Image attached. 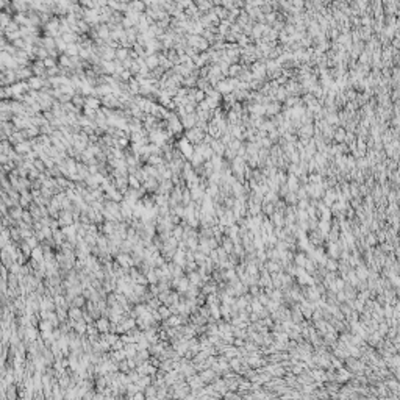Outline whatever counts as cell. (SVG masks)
<instances>
[{
  "label": "cell",
  "instance_id": "2",
  "mask_svg": "<svg viewBox=\"0 0 400 400\" xmlns=\"http://www.w3.org/2000/svg\"><path fill=\"white\" fill-rule=\"evenodd\" d=\"M145 64H147V67H148L150 70H155V69H158V66H160V60H158L156 55H150V56L145 58Z\"/></svg>",
  "mask_w": 400,
  "mask_h": 400
},
{
  "label": "cell",
  "instance_id": "17",
  "mask_svg": "<svg viewBox=\"0 0 400 400\" xmlns=\"http://www.w3.org/2000/svg\"><path fill=\"white\" fill-rule=\"evenodd\" d=\"M70 316H72V317H80V311H78V310H72V311H70Z\"/></svg>",
  "mask_w": 400,
  "mask_h": 400
},
{
  "label": "cell",
  "instance_id": "10",
  "mask_svg": "<svg viewBox=\"0 0 400 400\" xmlns=\"http://www.w3.org/2000/svg\"><path fill=\"white\" fill-rule=\"evenodd\" d=\"M128 183L133 186V189H138V188L141 186V180L136 177V175H130V177H128Z\"/></svg>",
  "mask_w": 400,
  "mask_h": 400
},
{
  "label": "cell",
  "instance_id": "1",
  "mask_svg": "<svg viewBox=\"0 0 400 400\" xmlns=\"http://www.w3.org/2000/svg\"><path fill=\"white\" fill-rule=\"evenodd\" d=\"M178 148H180V152H181L183 156H186V158H192V155H194V147H192V144L188 141V138L180 139V142H178Z\"/></svg>",
  "mask_w": 400,
  "mask_h": 400
},
{
  "label": "cell",
  "instance_id": "16",
  "mask_svg": "<svg viewBox=\"0 0 400 400\" xmlns=\"http://www.w3.org/2000/svg\"><path fill=\"white\" fill-rule=\"evenodd\" d=\"M98 328H100V330H106V328H108L106 320H98Z\"/></svg>",
  "mask_w": 400,
  "mask_h": 400
},
{
  "label": "cell",
  "instance_id": "5",
  "mask_svg": "<svg viewBox=\"0 0 400 400\" xmlns=\"http://www.w3.org/2000/svg\"><path fill=\"white\" fill-rule=\"evenodd\" d=\"M103 105H106V106H117L119 105V100H117V97L116 95H113V94H110V95H105V98H103Z\"/></svg>",
  "mask_w": 400,
  "mask_h": 400
},
{
  "label": "cell",
  "instance_id": "13",
  "mask_svg": "<svg viewBox=\"0 0 400 400\" xmlns=\"http://www.w3.org/2000/svg\"><path fill=\"white\" fill-rule=\"evenodd\" d=\"M44 66H45V67H48V69L56 67V64H55V58H52V56H47V58L44 60Z\"/></svg>",
  "mask_w": 400,
  "mask_h": 400
},
{
  "label": "cell",
  "instance_id": "8",
  "mask_svg": "<svg viewBox=\"0 0 400 400\" xmlns=\"http://www.w3.org/2000/svg\"><path fill=\"white\" fill-rule=\"evenodd\" d=\"M85 106H86V108H91V110H95V108L100 106V100H97V98H94V97H89V98H86Z\"/></svg>",
  "mask_w": 400,
  "mask_h": 400
},
{
  "label": "cell",
  "instance_id": "19",
  "mask_svg": "<svg viewBox=\"0 0 400 400\" xmlns=\"http://www.w3.org/2000/svg\"><path fill=\"white\" fill-rule=\"evenodd\" d=\"M22 217H23L25 220H30V214H28L27 211H25V213H22Z\"/></svg>",
  "mask_w": 400,
  "mask_h": 400
},
{
  "label": "cell",
  "instance_id": "14",
  "mask_svg": "<svg viewBox=\"0 0 400 400\" xmlns=\"http://www.w3.org/2000/svg\"><path fill=\"white\" fill-rule=\"evenodd\" d=\"M38 131H39V130H38L36 127H31V128H28L27 131H25V135H27V136H36Z\"/></svg>",
  "mask_w": 400,
  "mask_h": 400
},
{
  "label": "cell",
  "instance_id": "4",
  "mask_svg": "<svg viewBox=\"0 0 400 400\" xmlns=\"http://www.w3.org/2000/svg\"><path fill=\"white\" fill-rule=\"evenodd\" d=\"M31 69L30 67H19L17 70H16V75L19 78H31Z\"/></svg>",
  "mask_w": 400,
  "mask_h": 400
},
{
  "label": "cell",
  "instance_id": "11",
  "mask_svg": "<svg viewBox=\"0 0 400 400\" xmlns=\"http://www.w3.org/2000/svg\"><path fill=\"white\" fill-rule=\"evenodd\" d=\"M60 220H61V223L64 225V223H70L72 222V216L67 213V211H63L61 213V217H60Z\"/></svg>",
  "mask_w": 400,
  "mask_h": 400
},
{
  "label": "cell",
  "instance_id": "3",
  "mask_svg": "<svg viewBox=\"0 0 400 400\" xmlns=\"http://www.w3.org/2000/svg\"><path fill=\"white\" fill-rule=\"evenodd\" d=\"M31 70H33L35 75H41V77H42V75H45V66H44V61L38 60V61L33 64Z\"/></svg>",
  "mask_w": 400,
  "mask_h": 400
},
{
  "label": "cell",
  "instance_id": "9",
  "mask_svg": "<svg viewBox=\"0 0 400 400\" xmlns=\"http://www.w3.org/2000/svg\"><path fill=\"white\" fill-rule=\"evenodd\" d=\"M128 50L127 48H123V47H120V48H117L116 50V56L120 60V61H125V60H128Z\"/></svg>",
  "mask_w": 400,
  "mask_h": 400
},
{
  "label": "cell",
  "instance_id": "12",
  "mask_svg": "<svg viewBox=\"0 0 400 400\" xmlns=\"http://www.w3.org/2000/svg\"><path fill=\"white\" fill-rule=\"evenodd\" d=\"M202 160H203V155H202V153L194 152V155H192V164H194V166H198L200 163H202Z\"/></svg>",
  "mask_w": 400,
  "mask_h": 400
},
{
  "label": "cell",
  "instance_id": "7",
  "mask_svg": "<svg viewBox=\"0 0 400 400\" xmlns=\"http://www.w3.org/2000/svg\"><path fill=\"white\" fill-rule=\"evenodd\" d=\"M28 86L33 88V89H39V88L44 86V81H42L39 77H31V78L28 80Z\"/></svg>",
  "mask_w": 400,
  "mask_h": 400
},
{
  "label": "cell",
  "instance_id": "6",
  "mask_svg": "<svg viewBox=\"0 0 400 400\" xmlns=\"http://www.w3.org/2000/svg\"><path fill=\"white\" fill-rule=\"evenodd\" d=\"M144 188L148 189V191H155L156 188H160V185H158L156 178H147V180L144 181Z\"/></svg>",
  "mask_w": 400,
  "mask_h": 400
},
{
  "label": "cell",
  "instance_id": "15",
  "mask_svg": "<svg viewBox=\"0 0 400 400\" xmlns=\"http://www.w3.org/2000/svg\"><path fill=\"white\" fill-rule=\"evenodd\" d=\"M116 144H117V145H120V147H127V144H128V139H127V138H119V139L116 141Z\"/></svg>",
  "mask_w": 400,
  "mask_h": 400
},
{
  "label": "cell",
  "instance_id": "18",
  "mask_svg": "<svg viewBox=\"0 0 400 400\" xmlns=\"http://www.w3.org/2000/svg\"><path fill=\"white\" fill-rule=\"evenodd\" d=\"M160 313H161V316H163V317H167V316H169V311H167L166 308H161V310H160Z\"/></svg>",
  "mask_w": 400,
  "mask_h": 400
}]
</instances>
